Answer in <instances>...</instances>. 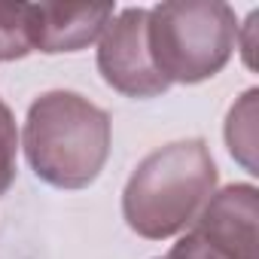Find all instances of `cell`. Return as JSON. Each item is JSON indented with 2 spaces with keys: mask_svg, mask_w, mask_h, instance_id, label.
<instances>
[{
  "mask_svg": "<svg viewBox=\"0 0 259 259\" xmlns=\"http://www.w3.org/2000/svg\"><path fill=\"white\" fill-rule=\"evenodd\" d=\"M98 73L125 98H159L171 82L156 70L147 46V10L128 7L104 28L98 40Z\"/></svg>",
  "mask_w": 259,
  "mask_h": 259,
  "instance_id": "obj_4",
  "label": "cell"
},
{
  "mask_svg": "<svg viewBox=\"0 0 259 259\" xmlns=\"http://www.w3.org/2000/svg\"><path fill=\"white\" fill-rule=\"evenodd\" d=\"M217 183L220 171L201 138L165 144L132 171L122 192V217L147 241L174 238L192 226Z\"/></svg>",
  "mask_w": 259,
  "mask_h": 259,
  "instance_id": "obj_2",
  "label": "cell"
},
{
  "mask_svg": "<svg viewBox=\"0 0 259 259\" xmlns=\"http://www.w3.org/2000/svg\"><path fill=\"white\" fill-rule=\"evenodd\" d=\"M256 98L259 89H247L226 116V147L235 162L256 174Z\"/></svg>",
  "mask_w": 259,
  "mask_h": 259,
  "instance_id": "obj_7",
  "label": "cell"
},
{
  "mask_svg": "<svg viewBox=\"0 0 259 259\" xmlns=\"http://www.w3.org/2000/svg\"><path fill=\"white\" fill-rule=\"evenodd\" d=\"M113 19H116L113 4H98V7L31 4V46L34 52H46V55L79 52L98 43Z\"/></svg>",
  "mask_w": 259,
  "mask_h": 259,
  "instance_id": "obj_6",
  "label": "cell"
},
{
  "mask_svg": "<svg viewBox=\"0 0 259 259\" xmlns=\"http://www.w3.org/2000/svg\"><path fill=\"white\" fill-rule=\"evenodd\" d=\"M31 52V4H0V61H19Z\"/></svg>",
  "mask_w": 259,
  "mask_h": 259,
  "instance_id": "obj_8",
  "label": "cell"
},
{
  "mask_svg": "<svg viewBox=\"0 0 259 259\" xmlns=\"http://www.w3.org/2000/svg\"><path fill=\"white\" fill-rule=\"evenodd\" d=\"M159 259H165V256H159Z\"/></svg>",
  "mask_w": 259,
  "mask_h": 259,
  "instance_id": "obj_10",
  "label": "cell"
},
{
  "mask_svg": "<svg viewBox=\"0 0 259 259\" xmlns=\"http://www.w3.org/2000/svg\"><path fill=\"white\" fill-rule=\"evenodd\" d=\"M110 113L70 89L34 98L25 116L22 147L31 171L55 189H85L110 159Z\"/></svg>",
  "mask_w": 259,
  "mask_h": 259,
  "instance_id": "obj_1",
  "label": "cell"
},
{
  "mask_svg": "<svg viewBox=\"0 0 259 259\" xmlns=\"http://www.w3.org/2000/svg\"><path fill=\"white\" fill-rule=\"evenodd\" d=\"M238 28L235 10L220 0H168L147 10V46L171 85L217 76L235 52Z\"/></svg>",
  "mask_w": 259,
  "mask_h": 259,
  "instance_id": "obj_3",
  "label": "cell"
},
{
  "mask_svg": "<svg viewBox=\"0 0 259 259\" xmlns=\"http://www.w3.org/2000/svg\"><path fill=\"white\" fill-rule=\"evenodd\" d=\"M256 204L253 183L223 186L198 210L189 232L226 259H256Z\"/></svg>",
  "mask_w": 259,
  "mask_h": 259,
  "instance_id": "obj_5",
  "label": "cell"
},
{
  "mask_svg": "<svg viewBox=\"0 0 259 259\" xmlns=\"http://www.w3.org/2000/svg\"><path fill=\"white\" fill-rule=\"evenodd\" d=\"M16 156H19V128L16 116L0 98V195H7L16 180Z\"/></svg>",
  "mask_w": 259,
  "mask_h": 259,
  "instance_id": "obj_9",
  "label": "cell"
}]
</instances>
